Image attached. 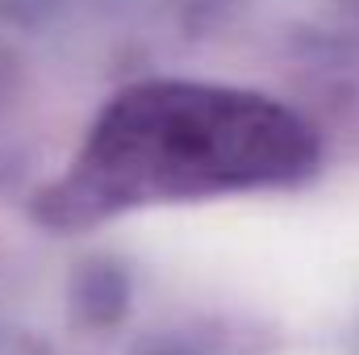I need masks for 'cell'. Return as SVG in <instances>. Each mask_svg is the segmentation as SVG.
Instances as JSON below:
<instances>
[{
    "label": "cell",
    "instance_id": "cell-1",
    "mask_svg": "<svg viewBox=\"0 0 359 355\" xmlns=\"http://www.w3.org/2000/svg\"><path fill=\"white\" fill-rule=\"evenodd\" d=\"M151 247L205 267L230 284H259L292 297H330L359 284V205L343 213H288L217 205L155 222Z\"/></svg>",
    "mask_w": 359,
    "mask_h": 355
}]
</instances>
